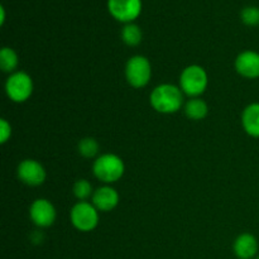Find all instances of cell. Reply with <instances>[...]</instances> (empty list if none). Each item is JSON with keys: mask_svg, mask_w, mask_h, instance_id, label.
Here are the masks:
<instances>
[{"mask_svg": "<svg viewBox=\"0 0 259 259\" xmlns=\"http://www.w3.org/2000/svg\"><path fill=\"white\" fill-rule=\"evenodd\" d=\"M72 191L76 199L80 200V201H86L88 199L93 197L94 195L93 185L85 179L77 180V181L75 182V185H73Z\"/></svg>", "mask_w": 259, "mask_h": 259, "instance_id": "ac0fdd59", "label": "cell"}, {"mask_svg": "<svg viewBox=\"0 0 259 259\" xmlns=\"http://www.w3.org/2000/svg\"><path fill=\"white\" fill-rule=\"evenodd\" d=\"M17 176L27 186H40L45 184L47 172L45 167L40 164V162L35 159H24L18 164Z\"/></svg>", "mask_w": 259, "mask_h": 259, "instance_id": "52a82bcc", "label": "cell"}, {"mask_svg": "<svg viewBox=\"0 0 259 259\" xmlns=\"http://www.w3.org/2000/svg\"><path fill=\"white\" fill-rule=\"evenodd\" d=\"M142 30L141 28L133 23H128L124 25L123 30H121V39L129 47H136L142 42Z\"/></svg>", "mask_w": 259, "mask_h": 259, "instance_id": "2e32d148", "label": "cell"}, {"mask_svg": "<svg viewBox=\"0 0 259 259\" xmlns=\"http://www.w3.org/2000/svg\"><path fill=\"white\" fill-rule=\"evenodd\" d=\"M33 80L24 71H15L5 82V94L13 103L22 104L29 100L33 94Z\"/></svg>", "mask_w": 259, "mask_h": 259, "instance_id": "8992f818", "label": "cell"}, {"mask_svg": "<svg viewBox=\"0 0 259 259\" xmlns=\"http://www.w3.org/2000/svg\"><path fill=\"white\" fill-rule=\"evenodd\" d=\"M108 8L110 14L116 20L128 24L139 17L142 12V2L141 0H109Z\"/></svg>", "mask_w": 259, "mask_h": 259, "instance_id": "9c48e42d", "label": "cell"}, {"mask_svg": "<svg viewBox=\"0 0 259 259\" xmlns=\"http://www.w3.org/2000/svg\"><path fill=\"white\" fill-rule=\"evenodd\" d=\"M254 259H259V255H257V257H255Z\"/></svg>", "mask_w": 259, "mask_h": 259, "instance_id": "44dd1931", "label": "cell"}, {"mask_svg": "<svg viewBox=\"0 0 259 259\" xmlns=\"http://www.w3.org/2000/svg\"><path fill=\"white\" fill-rule=\"evenodd\" d=\"M258 240L250 233L238 235L233 244L234 254L239 259H254L258 254Z\"/></svg>", "mask_w": 259, "mask_h": 259, "instance_id": "7c38bea8", "label": "cell"}, {"mask_svg": "<svg viewBox=\"0 0 259 259\" xmlns=\"http://www.w3.org/2000/svg\"><path fill=\"white\" fill-rule=\"evenodd\" d=\"M235 70L240 76L249 80L259 78V53L255 51H243L235 58Z\"/></svg>", "mask_w": 259, "mask_h": 259, "instance_id": "30bf717a", "label": "cell"}, {"mask_svg": "<svg viewBox=\"0 0 259 259\" xmlns=\"http://www.w3.org/2000/svg\"><path fill=\"white\" fill-rule=\"evenodd\" d=\"M99 210L94 206L93 202L78 201L71 209L70 219L71 224L78 232H93L99 225Z\"/></svg>", "mask_w": 259, "mask_h": 259, "instance_id": "277c9868", "label": "cell"}, {"mask_svg": "<svg viewBox=\"0 0 259 259\" xmlns=\"http://www.w3.org/2000/svg\"><path fill=\"white\" fill-rule=\"evenodd\" d=\"M94 176L105 185H111L118 182L125 172L124 161L114 153H104L94 161L93 164Z\"/></svg>", "mask_w": 259, "mask_h": 259, "instance_id": "7a4b0ae2", "label": "cell"}, {"mask_svg": "<svg viewBox=\"0 0 259 259\" xmlns=\"http://www.w3.org/2000/svg\"><path fill=\"white\" fill-rule=\"evenodd\" d=\"M29 217L33 224L38 228H50L55 224L56 207L50 200L47 199H37L32 202L29 207Z\"/></svg>", "mask_w": 259, "mask_h": 259, "instance_id": "ba28073f", "label": "cell"}, {"mask_svg": "<svg viewBox=\"0 0 259 259\" xmlns=\"http://www.w3.org/2000/svg\"><path fill=\"white\" fill-rule=\"evenodd\" d=\"M126 82L134 89L146 88L152 78V65L147 57L136 55L126 61Z\"/></svg>", "mask_w": 259, "mask_h": 259, "instance_id": "5b68a950", "label": "cell"}, {"mask_svg": "<svg viewBox=\"0 0 259 259\" xmlns=\"http://www.w3.org/2000/svg\"><path fill=\"white\" fill-rule=\"evenodd\" d=\"M12 137V125L7 119H0V142L5 144Z\"/></svg>", "mask_w": 259, "mask_h": 259, "instance_id": "ffe728a7", "label": "cell"}, {"mask_svg": "<svg viewBox=\"0 0 259 259\" xmlns=\"http://www.w3.org/2000/svg\"><path fill=\"white\" fill-rule=\"evenodd\" d=\"M151 105L157 113L175 114L185 105L184 93L180 86L161 83L152 90L149 96Z\"/></svg>", "mask_w": 259, "mask_h": 259, "instance_id": "6da1fadb", "label": "cell"}, {"mask_svg": "<svg viewBox=\"0 0 259 259\" xmlns=\"http://www.w3.org/2000/svg\"><path fill=\"white\" fill-rule=\"evenodd\" d=\"M207 85L209 76L205 68L199 65L187 66L180 75V89L190 98H199L206 91Z\"/></svg>", "mask_w": 259, "mask_h": 259, "instance_id": "3957f363", "label": "cell"}, {"mask_svg": "<svg viewBox=\"0 0 259 259\" xmlns=\"http://www.w3.org/2000/svg\"><path fill=\"white\" fill-rule=\"evenodd\" d=\"M185 114L190 120H202L209 113V106L206 101L200 98H191L184 105Z\"/></svg>", "mask_w": 259, "mask_h": 259, "instance_id": "5bb4252c", "label": "cell"}, {"mask_svg": "<svg viewBox=\"0 0 259 259\" xmlns=\"http://www.w3.org/2000/svg\"><path fill=\"white\" fill-rule=\"evenodd\" d=\"M94 206L101 212H108L115 209L120 201L119 192L110 185H104L94 191L91 197Z\"/></svg>", "mask_w": 259, "mask_h": 259, "instance_id": "8fae6325", "label": "cell"}, {"mask_svg": "<svg viewBox=\"0 0 259 259\" xmlns=\"http://www.w3.org/2000/svg\"><path fill=\"white\" fill-rule=\"evenodd\" d=\"M242 125L248 136L259 138V103H252L243 110Z\"/></svg>", "mask_w": 259, "mask_h": 259, "instance_id": "4fadbf2b", "label": "cell"}, {"mask_svg": "<svg viewBox=\"0 0 259 259\" xmlns=\"http://www.w3.org/2000/svg\"><path fill=\"white\" fill-rule=\"evenodd\" d=\"M99 149H100V146H99L98 141L95 138H91V137L81 139L77 144L78 153L82 157H85V158H94V157H96L99 153Z\"/></svg>", "mask_w": 259, "mask_h": 259, "instance_id": "e0dca14e", "label": "cell"}, {"mask_svg": "<svg viewBox=\"0 0 259 259\" xmlns=\"http://www.w3.org/2000/svg\"><path fill=\"white\" fill-rule=\"evenodd\" d=\"M19 65V57L13 48L3 47L0 51V68L3 72L14 73Z\"/></svg>", "mask_w": 259, "mask_h": 259, "instance_id": "9a60e30c", "label": "cell"}, {"mask_svg": "<svg viewBox=\"0 0 259 259\" xmlns=\"http://www.w3.org/2000/svg\"><path fill=\"white\" fill-rule=\"evenodd\" d=\"M242 20L247 25H258L259 24V8L249 7L242 10Z\"/></svg>", "mask_w": 259, "mask_h": 259, "instance_id": "d6986e66", "label": "cell"}]
</instances>
